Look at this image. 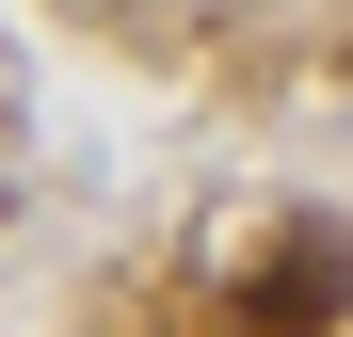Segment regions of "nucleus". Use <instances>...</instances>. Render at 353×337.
<instances>
[{
    "mask_svg": "<svg viewBox=\"0 0 353 337\" xmlns=\"http://www.w3.org/2000/svg\"><path fill=\"white\" fill-rule=\"evenodd\" d=\"M225 305H241V337H337V305H353V241H337V225H289L273 273H257V289H225Z\"/></svg>",
    "mask_w": 353,
    "mask_h": 337,
    "instance_id": "1",
    "label": "nucleus"
}]
</instances>
